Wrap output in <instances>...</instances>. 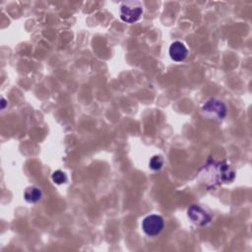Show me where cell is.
<instances>
[{"instance_id": "cell-1", "label": "cell", "mask_w": 252, "mask_h": 252, "mask_svg": "<svg viewBox=\"0 0 252 252\" xmlns=\"http://www.w3.org/2000/svg\"><path fill=\"white\" fill-rule=\"evenodd\" d=\"M205 178H207V186L209 188L223 182H230L235 176L233 168L224 160L215 161L209 159L204 166Z\"/></svg>"}, {"instance_id": "cell-2", "label": "cell", "mask_w": 252, "mask_h": 252, "mask_svg": "<svg viewBox=\"0 0 252 252\" xmlns=\"http://www.w3.org/2000/svg\"><path fill=\"white\" fill-rule=\"evenodd\" d=\"M143 13V6L139 1H126L120 7V19L128 24L137 22Z\"/></svg>"}, {"instance_id": "cell-3", "label": "cell", "mask_w": 252, "mask_h": 252, "mask_svg": "<svg viewBox=\"0 0 252 252\" xmlns=\"http://www.w3.org/2000/svg\"><path fill=\"white\" fill-rule=\"evenodd\" d=\"M164 225L163 219L158 215L147 216L142 221V228L149 236H156L160 233Z\"/></svg>"}, {"instance_id": "cell-4", "label": "cell", "mask_w": 252, "mask_h": 252, "mask_svg": "<svg viewBox=\"0 0 252 252\" xmlns=\"http://www.w3.org/2000/svg\"><path fill=\"white\" fill-rule=\"evenodd\" d=\"M202 111L209 116H216L219 119H222L226 115V106L221 100L212 97L203 104Z\"/></svg>"}, {"instance_id": "cell-5", "label": "cell", "mask_w": 252, "mask_h": 252, "mask_svg": "<svg viewBox=\"0 0 252 252\" xmlns=\"http://www.w3.org/2000/svg\"><path fill=\"white\" fill-rule=\"evenodd\" d=\"M187 215L193 223L200 225V226L206 225L212 220L211 215L204 208H202L199 205H192L188 209Z\"/></svg>"}, {"instance_id": "cell-6", "label": "cell", "mask_w": 252, "mask_h": 252, "mask_svg": "<svg viewBox=\"0 0 252 252\" xmlns=\"http://www.w3.org/2000/svg\"><path fill=\"white\" fill-rule=\"evenodd\" d=\"M188 54V50L185 45L180 41H174L169 47V56L175 62L183 61Z\"/></svg>"}, {"instance_id": "cell-7", "label": "cell", "mask_w": 252, "mask_h": 252, "mask_svg": "<svg viewBox=\"0 0 252 252\" xmlns=\"http://www.w3.org/2000/svg\"><path fill=\"white\" fill-rule=\"evenodd\" d=\"M41 195H42V193H41L40 189L35 186H30V187L26 188V190L24 192V198L29 203H36L37 201L40 200Z\"/></svg>"}, {"instance_id": "cell-8", "label": "cell", "mask_w": 252, "mask_h": 252, "mask_svg": "<svg viewBox=\"0 0 252 252\" xmlns=\"http://www.w3.org/2000/svg\"><path fill=\"white\" fill-rule=\"evenodd\" d=\"M163 164V159L160 156H154L150 162H149V166L153 169V170H158L161 168Z\"/></svg>"}, {"instance_id": "cell-9", "label": "cell", "mask_w": 252, "mask_h": 252, "mask_svg": "<svg viewBox=\"0 0 252 252\" xmlns=\"http://www.w3.org/2000/svg\"><path fill=\"white\" fill-rule=\"evenodd\" d=\"M52 180L54 183L56 184H62V183H65L67 181V176L66 174L61 171V170H56L52 173V176H51Z\"/></svg>"}, {"instance_id": "cell-10", "label": "cell", "mask_w": 252, "mask_h": 252, "mask_svg": "<svg viewBox=\"0 0 252 252\" xmlns=\"http://www.w3.org/2000/svg\"><path fill=\"white\" fill-rule=\"evenodd\" d=\"M1 109H4L5 108V105H6V100H5V98L4 97H2L1 98Z\"/></svg>"}]
</instances>
